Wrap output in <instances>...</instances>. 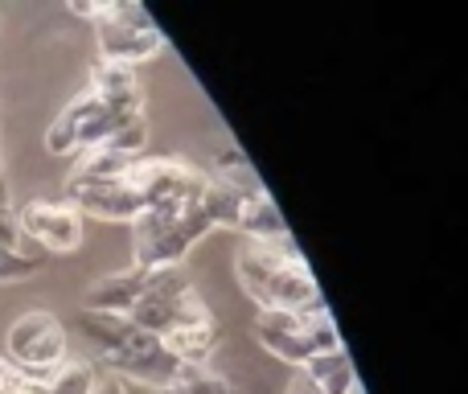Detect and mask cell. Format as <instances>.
Segmentation results:
<instances>
[{"mask_svg":"<svg viewBox=\"0 0 468 394\" xmlns=\"http://www.w3.org/2000/svg\"><path fill=\"white\" fill-rule=\"evenodd\" d=\"M234 267H239V283L259 304V313H321L329 308L292 239L247 242L234 255Z\"/></svg>","mask_w":468,"mask_h":394,"instance_id":"1","label":"cell"},{"mask_svg":"<svg viewBox=\"0 0 468 394\" xmlns=\"http://www.w3.org/2000/svg\"><path fill=\"white\" fill-rule=\"evenodd\" d=\"M210 230L214 226L202 209V194L153 201V206L132 222L136 267H181V259H186Z\"/></svg>","mask_w":468,"mask_h":394,"instance_id":"2","label":"cell"},{"mask_svg":"<svg viewBox=\"0 0 468 394\" xmlns=\"http://www.w3.org/2000/svg\"><path fill=\"white\" fill-rule=\"evenodd\" d=\"M255 337L267 354L288 366H304L308 357L341 349V333L333 329L329 308L321 313H259Z\"/></svg>","mask_w":468,"mask_h":394,"instance_id":"3","label":"cell"},{"mask_svg":"<svg viewBox=\"0 0 468 394\" xmlns=\"http://www.w3.org/2000/svg\"><path fill=\"white\" fill-rule=\"evenodd\" d=\"M95 37L99 58L120 66H140L165 49V33L156 21L132 0H115V5H99L95 13Z\"/></svg>","mask_w":468,"mask_h":394,"instance_id":"4","label":"cell"},{"mask_svg":"<svg viewBox=\"0 0 468 394\" xmlns=\"http://www.w3.org/2000/svg\"><path fill=\"white\" fill-rule=\"evenodd\" d=\"M8 362L29 382L49 387L58 370L66 366V329L54 313H25L8 329Z\"/></svg>","mask_w":468,"mask_h":394,"instance_id":"5","label":"cell"},{"mask_svg":"<svg viewBox=\"0 0 468 394\" xmlns=\"http://www.w3.org/2000/svg\"><path fill=\"white\" fill-rule=\"evenodd\" d=\"M107 366H112V374L120 382H136V387H177L181 370H186V366L165 349L161 337L140 333V329L132 333L115 354H107Z\"/></svg>","mask_w":468,"mask_h":394,"instance_id":"6","label":"cell"},{"mask_svg":"<svg viewBox=\"0 0 468 394\" xmlns=\"http://www.w3.org/2000/svg\"><path fill=\"white\" fill-rule=\"evenodd\" d=\"M66 206L74 214H90V218H103V222H136L144 214V201L140 194L128 186V181H82L70 177L66 181Z\"/></svg>","mask_w":468,"mask_h":394,"instance_id":"7","label":"cell"},{"mask_svg":"<svg viewBox=\"0 0 468 394\" xmlns=\"http://www.w3.org/2000/svg\"><path fill=\"white\" fill-rule=\"evenodd\" d=\"M16 226L37 250H74L82 242V218L66 201H29L16 214Z\"/></svg>","mask_w":468,"mask_h":394,"instance_id":"8","label":"cell"},{"mask_svg":"<svg viewBox=\"0 0 468 394\" xmlns=\"http://www.w3.org/2000/svg\"><path fill=\"white\" fill-rule=\"evenodd\" d=\"M90 95H95L103 107H112L120 120H136V115H144L140 82H136V70H132V66L103 62V58H99V66L90 70Z\"/></svg>","mask_w":468,"mask_h":394,"instance_id":"9","label":"cell"},{"mask_svg":"<svg viewBox=\"0 0 468 394\" xmlns=\"http://www.w3.org/2000/svg\"><path fill=\"white\" fill-rule=\"evenodd\" d=\"M144 288H148V267H136V263H132L128 272L99 280L95 288L87 292V304H82V313H115V316H128L132 308H136V300L144 296Z\"/></svg>","mask_w":468,"mask_h":394,"instance_id":"10","label":"cell"},{"mask_svg":"<svg viewBox=\"0 0 468 394\" xmlns=\"http://www.w3.org/2000/svg\"><path fill=\"white\" fill-rule=\"evenodd\" d=\"M300 374H304L308 382H313L321 394H354L362 382H357V370L354 362H349L346 346L333 349V354H316L308 357L304 366H300Z\"/></svg>","mask_w":468,"mask_h":394,"instance_id":"11","label":"cell"},{"mask_svg":"<svg viewBox=\"0 0 468 394\" xmlns=\"http://www.w3.org/2000/svg\"><path fill=\"white\" fill-rule=\"evenodd\" d=\"M165 349H169L173 357H177L181 366H206L214 357V349H218L222 341V329L218 321H206V325H181V329L165 333Z\"/></svg>","mask_w":468,"mask_h":394,"instance_id":"12","label":"cell"},{"mask_svg":"<svg viewBox=\"0 0 468 394\" xmlns=\"http://www.w3.org/2000/svg\"><path fill=\"white\" fill-rule=\"evenodd\" d=\"M234 230L247 234V242H280V239H288V226H283L275 201L267 197V189L242 201V214H239V226H234Z\"/></svg>","mask_w":468,"mask_h":394,"instance_id":"13","label":"cell"},{"mask_svg":"<svg viewBox=\"0 0 468 394\" xmlns=\"http://www.w3.org/2000/svg\"><path fill=\"white\" fill-rule=\"evenodd\" d=\"M210 181H218L222 189H230V194H239V197H255V194H263V181H259V173L247 165V156L239 153L234 144H227L218 156H214V169L206 173Z\"/></svg>","mask_w":468,"mask_h":394,"instance_id":"14","label":"cell"},{"mask_svg":"<svg viewBox=\"0 0 468 394\" xmlns=\"http://www.w3.org/2000/svg\"><path fill=\"white\" fill-rule=\"evenodd\" d=\"M82 329H87V337L95 341L107 357L136 333V325H132L128 316H115V313H82Z\"/></svg>","mask_w":468,"mask_h":394,"instance_id":"15","label":"cell"},{"mask_svg":"<svg viewBox=\"0 0 468 394\" xmlns=\"http://www.w3.org/2000/svg\"><path fill=\"white\" fill-rule=\"evenodd\" d=\"M128 169H132L128 156L112 153V148H90V153H79V165H74L70 177H82V181H120Z\"/></svg>","mask_w":468,"mask_h":394,"instance_id":"16","label":"cell"},{"mask_svg":"<svg viewBox=\"0 0 468 394\" xmlns=\"http://www.w3.org/2000/svg\"><path fill=\"white\" fill-rule=\"evenodd\" d=\"M0 250H21V255H29V259L41 255L33 242H25L21 226H16V209H13V197H8L5 177H0Z\"/></svg>","mask_w":468,"mask_h":394,"instance_id":"17","label":"cell"},{"mask_svg":"<svg viewBox=\"0 0 468 394\" xmlns=\"http://www.w3.org/2000/svg\"><path fill=\"white\" fill-rule=\"evenodd\" d=\"M95 387V370H90L87 362H66L62 370L49 378L46 394H90Z\"/></svg>","mask_w":468,"mask_h":394,"instance_id":"18","label":"cell"},{"mask_svg":"<svg viewBox=\"0 0 468 394\" xmlns=\"http://www.w3.org/2000/svg\"><path fill=\"white\" fill-rule=\"evenodd\" d=\"M177 390L181 394H230V382L222 374L206 370V366H186L177 378Z\"/></svg>","mask_w":468,"mask_h":394,"instance_id":"19","label":"cell"},{"mask_svg":"<svg viewBox=\"0 0 468 394\" xmlns=\"http://www.w3.org/2000/svg\"><path fill=\"white\" fill-rule=\"evenodd\" d=\"M37 267H41V259H29V255H21V250H0V283L25 280V275H33Z\"/></svg>","mask_w":468,"mask_h":394,"instance_id":"20","label":"cell"},{"mask_svg":"<svg viewBox=\"0 0 468 394\" xmlns=\"http://www.w3.org/2000/svg\"><path fill=\"white\" fill-rule=\"evenodd\" d=\"M90 394H123V382L115 378V374H103V378H95Z\"/></svg>","mask_w":468,"mask_h":394,"instance_id":"21","label":"cell"},{"mask_svg":"<svg viewBox=\"0 0 468 394\" xmlns=\"http://www.w3.org/2000/svg\"><path fill=\"white\" fill-rule=\"evenodd\" d=\"M123 394H181L177 387H136V382H123Z\"/></svg>","mask_w":468,"mask_h":394,"instance_id":"22","label":"cell"},{"mask_svg":"<svg viewBox=\"0 0 468 394\" xmlns=\"http://www.w3.org/2000/svg\"><path fill=\"white\" fill-rule=\"evenodd\" d=\"M16 378V366L8 362V357H0V394H8V387H13Z\"/></svg>","mask_w":468,"mask_h":394,"instance_id":"23","label":"cell"},{"mask_svg":"<svg viewBox=\"0 0 468 394\" xmlns=\"http://www.w3.org/2000/svg\"><path fill=\"white\" fill-rule=\"evenodd\" d=\"M283 394H321V390H316V387H313V382H308V378H304V374H296V378H292V387H288V390H283Z\"/></svg>","mask_w":468,"mask_h":394,"instance_id":"24","label":"cell"},{"mask_svg":"<svg viewBox=\"0 0 468 394\" xmlns=\"http://www.w3.org/2000/svg\"><path fill=\"white\" fill-rule=\"evenodd\" d=\"M354 394H366V390H362V387H357V390H354Z\"/></svg>","mask_w":468,"mask_h":394,"instance_id":"25","label":"cell"}]
</instances>
